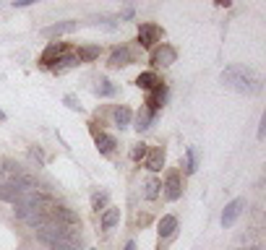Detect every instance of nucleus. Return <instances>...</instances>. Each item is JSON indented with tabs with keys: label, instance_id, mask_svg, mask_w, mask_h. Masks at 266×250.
I'll return each instance as SVG.
<instances>
[{
	"label": "nucleus",
	"instance_id": "obj_6",
	"mask_svg": "<svg viewBox=\"0 0 266 250\" xmlns=\"http://www.w3.org/2000/svg\"><path fill=\"white\" fill-rule=\"evenodd\" d=\"M175 60H177V50L167 42H162L159 47L151 52V65H172Z\"/></svg>",
	"mask_w": 266,
	"mask_h": 250
},
{
	"label": "nucleus",
	"instance_id": "obj_9",
	"mask_svg": "<svg viewBox=\"0 0 266 250\" xmlns=\"http://www.w3.org/2000/svg\"><path fill=\"white\" fill-rule=\"evenodd\" d=\"M76 29H78V21H58V24L42 29V34L44 37H60V34H71Z\"/></svg>",
	"mask_w": 266,
	"mask_h": 250
},
{
	"label": "nucleus",
	"instance_id": "obj_25",
	"mask_svg": "<svg viewBox=\"0 0 266 250\" xmlns=\"http://www.w3.org/2000/svg\"><path fill=\"white\" fill-rule=\"evenodd\" d=\"M63 104L68 107V109H73V112H84V107H81V102H78L76 94H65L63 97Z\"/></svg>",
	"mask_w": 266,
	"mask_h": 250
},
{
	"label": "nucleus",
	"instance_id": "obj_8",
	"mask_svg": "<svg viewBox=\"0 0 266 250\" xmlns=\"http://www.w3.org/2000/svg\"><path fill=\"white\" fill-rule=\"evenodd\" d=\"M165 99H167V86L159 84L157 89H154V92H149V97H146V107H144V109H149L151 115H157L159 107L165 104Z\"/></svg>",
	"mask_w": 266,
	"mask_h": 250
},
{
	"label": "nucleus",
	"instance_id": "obj_1",
	"mask_svg": "<svg viewBox=\"0 0 266 250\" xmlns=\"http://www.w3.org/2000/svg\"><path fill=\"white\" fill-rule=\"evenodd\" d=\"M219 81L225 84V86H230V89H235L237 94H256L258 92V78L251 71L237 68V65L225 68V71L219 73Z\"/></svg>",
	"mask_w": 266,
	"mask_h": 250
},
{
	"label": "nucleus",
	"instance_id": "obj_28",
	"mask_svg": "<svg viewBox=\"0 0 266 250\" xmlns=\"http://www.w3.org/2000/svg\"><path fill=\"white\" fill-rule=\"evenodd\" d=\"M133 13H136L133 8H123V11H120V21H130V18H133Z\"/></svg>",
	"mask_w": 266,
	"mask_h": 250
},
{
	"label": "nucleus",
	"instance_id": "obj_27",
	"mask_svg": "<svg viewBox=\"0 0 266 250\" xmlns=\"http://www.w3.org/2000/svg\"><path fill=\"white\" fill-rule=\"evenodd\" d=\"M92 24H94V26H102V29H107V32H115V29H118V24H115L113 18H94Z\"/></svg>",
	"mask_w": 266,
	"mask_h": 250
},
{
	"label": "nucleus",
	"instance_id": "obj_30",
	"mask_svg": "<svg viewBox=\"0 0 266 250\" xmlns=\"http://www.w3.org/2000/svg\"><path fill=\"white\" fill-rule=\"evenodd\" d=\"M123 250H136V242H133V240H128V242H125V247H123Z\"/></svg>",
	"mask_w": 266,
	"mask_h": 250
},
{
	"label": "nucleus",
	"instance_id": "obj_13",
	"mask_svg": "<svg viewBox=\"0 0 266 250\" xmlns=\"http://www.w3.org/2000/svg\"><path fill=\"white\" fill-rule=\"evenodd\" d=\"M162 81H159V76L154 73V71H146V73H141L139 78H136V86L139 89H144V92H154Z\"/></svg>",
	"mask_w": 266,
	"mask_h": 250
},
{
	"label": "nucleus",
	"instance_id": "obj_2",
	"mask_svg": "<svg viewBox=\"0 0 266 250\" xmlns=\"http://www.w3.org/2000/svg\"><path fill=\"white\" fill-rule=\"evenodd\" d=\"M47 216H50L52 224H58V227H76V224H78V214L71 211V209H65V206H60V203H55Z\"/></svg>",
	"mask_w": 266,
	"mask_h": 250
},
{
	"label": "nucleus",
	"instance_id": "obj_15",
	"mask_svg": "<svg viewBox=\"0 0 266 250\" xmlns=\"http://www.w3.org/2000/svg\"><path fill=\"white\" fill-rule=\"evenodd\" d=\"M113 118H115V125L123 130V128H130V123H133V112H130V107L120 104V107H115Z\"/></svg>",
	"mask_w": 266,
	"mask_h": 250
},
{
	"label": "nucleus",
	"instance_id": "obj_21",
	"mask_svg": "<svg viewBox=\"0 0 266 250\" xmlns=\"http://www.w3.org/2000/svg\"><path fill=\"white\" fill-rule=\"evenodd\" d=\"M94 94H97V97H113V94H115V86L110 84L107 78H99V84L94 86Z\"/></svg>",
	"mask_w": 266,
	"mask_h": 250
},
{
	"label": "nucleus",
	"instance_id": "obj_14",
	"mask_svg": "<svg viewBox=\"0 0 266 250\" xmlns=\"http://www.w3.org/2000/svg\"><path fill=\"white\" fill-rule=\"evenodd\" d=\"M76 65H81V58H78V52H65L58 63H55V68L52 71L55 73H63V71H68V68H76Z\"/></svg>",
	"mask_w": 266,
	"mask_h": 250
},
{
	"label": "nucleus",
	"instance_id": "obj_31",
	"mask_svg": "<svg viewBox=\"0 0 266 250\" xmlns=\"http://www.w3.org/2000/svg\"><path fill=\"white\" fill-rule=\"evenodd\" d=\"M0 120H6V112L3 109H0Z\"/></svg>",
	"mask_w": 266,
	"mask_h": 250
},
{
	"label": "nucleus",
	"instance_id": "obj_7",
	"mask_svg": "<svg viewBox=\"0 0 266 250\" xmlns=\"http://www.w3.org/2000/svg\"><path fill=\"white\" fill-rule=\"evenodd\" d=\"M68 52V47H65V44H58V42H52L47 50L42 52V58H39V63L44 65V68H55V63Z\"/></svg>",
	"mask_w": 266,
	"mask_h": 250
},
{
	"label": "nucleus",
	"instance_id": "obj_18",
	"mask_svg": "<svg viewBox=\"0 0 266 250\" xmlns=\"http://www.w3.org/2000/svg\"><path fill=\"white\" fill-rule=\"evenodd\" d=\"M154 118H157V115H151L149 109H144V107H141V109L136 112V125H133V128H136L139 133H144V130H149V128H151Z\"/></svg>",
	"mask_w": 266,
	"mask_h": 250
},
{
	"label": "nucleus",
	"instance_id": "obj_20",
	"mask_svg": "<svg viewBox=\"0 0 266 250\" xmlns=\"http://www.w3.org/2000/svg\"><path fill=\"white\" fill-rule=\"evenodd\" d=\"M120 221V209H107L104 214H102V230H113V227Z\"/></svg>",
	"mask_w": 266,
	"mask_h": 250
},
{
	"label": "nucleus",
	"instance_id": "obj_26",
	"mask_svg": "<svg viewBox=\"0 0 266 250\" xmlns=\"http://www.w3.org/2000/svg\"><path fill=\"white\" fill-rule=\"evenodd\" d=\"M107 206V193H94L92 196V209L94 211H102Z\"/></svg>",
	"mask_w": 266,
	"mask_h": 250
},
{
	"label": "nucleus",
	"instance_id": "obj_19",
	"mask_svg": "<svg viewBox=\"0 0 266 250\" xmlns=\"http://www.w3.org/2000/svg\"><path fill=\"white\" fill-rule=\"evenodd\" d=\"M159 193H162V183H159L157 177H151V180H146V183H144V198L146 201H154Z\"/></svg>",
	"mask_w": 266,
	"mask_h": 250
},
{
	"label": "nucleus",
	"instance_id": "obj_22",
	"mask_svg": "<svg viewBox=\"0 0 266 250\" xmlns=\"http://www.w3.org/2000/svg\"><path fill=\"white\" fill-rule=\"evenodd\" d=\"M196 167H198V162H196V149H193V146H188V149H185V172H188V175H193V172H196Z\"/></svg>",
	"mask_w": 266,
	"mask_h": 250
},
{
	"label": "nucleus",
	"instance_id": "obj_4",
	"mask_svg": "<svg viewBox=\"0 0 266 250\" xmlns=\"http://www.w3.org/2000/svg\"><path fill=\"white\" fill-rule=\"evenodd\" d=\"M162 188H165L167 201H177V198H180V196H183L180 172H177V170H170V172H167V177H165V183H162Z\"/></svg>",
	"mask_w": 266,
	"mask_h": 250
},
{
	"label": "nucleus",
	"instance_id": "obj_10",
	"mask_svg": "<svg viewBox=\"0 0 266 250\" xmlns=\"http://www.w3.org/2000/svg\"><path fill=\"white\" fill-rule=\"evenodd\" d=\"M144 162H146V170L159 172V170H162V164H165V151H162L159 146L149 149V151H146V156H144Z\"/></svg>",
	"mask_w": 266,
	"mask_h": 250
},
{
	"label": "nucleus",
	"instance_id": "obj_16",
	"mask_svg": "<svg viewBox=\"0 0 266 250\" xmlns=\"http://www.w3.org/2000/svg\"><path fill=\"white\" fill-rule=\"evenodd\" d=\"M175 230H177V216H172V214L162 216V219H159V224H157L159 237H172V235H175Z\"/></svg>",
	"mask_w": 266,
	"mask_h": 250
},
{
	"label": "nucleus",
	"instance_id": "obj_29",
	"mask_svg": "<svg viewBox=\"0 0 266 250\" xmlns=\"http://www.w3.org/2000/svg\"><path fill=\"white\" fill-rule=\"evenodd\" d=\"M26 6H32V0H16L13 3V8H26Z\"/></svg>",
	"mask_w": 266,
	"mask_h": 250
},
{
	"label": "nucleus",
	"instance_id": "obj_3",
	"mask_svg": "<svg viewBox=\"0 0 266 250\" xmlns=\"http://www.w3.org/2000/svg\"><path fill=\"white\" fill-rule=\"evenodd\" d=\"M243 209H246V198H232L230 203H227V206H225V211H222V227H232L235 221H237V216L243 214Z\"/></svg>",
	"mask_w": 266,
	"mask_h": 250
},
{
	"label": "nucleus",
	"instance_id": "obj_23",
	"mask_svg": "<svg viewBox=\"0 0 266 250\" xmlns=\"http://www.w3.org/2000/svg\"><path fill=\"white\" fill-rule=\"evenodd\" d=\"M78 58H81V63H89V60H94V58H99V47H81L78 50Z\"/></svg>",
	"mask_w": 266,
	"mask_h": 250
},
{
	"label": "nucleus",
	"instance_id": "obj_5",
	"mask_svg": "<svg viewBox=\"0 0 266 250\" xmlns=\"http://www.w3.org/2000/svg\"><path fill=\"white\" fill-rule=\"evenodd\" d=\"M157 42H162V29L157 24H141L139 26V44L141 47H154Z\"/></svg>",
	"mask_w": 266,
	"mask_h": 250
},
{
	"label": "nucleus",
	"instance_id": "obj_12",
	"mask_svg": "<svg viewBox=\"0 0 266 250\" xmlns=\"http://www.w3.org/2000/svg\"><path fill=\"white\" fill-rule=\"evenodd\" d=\"M21 198H24V193H21L16 185L11 183H0V201H6V203H21Z\"/></svg>",
	"mask_w": 266,
	"mask_h": 250
},
{
	"label": "nucleus",
	"instance_id": "obj_24",
	"mask_svg": "<svg viewBox=\"0 0 266 250\" xmlns=\"http://www.w3.org/2000/svg\"><path fill=\"white\" fill-rule=\"evenodd\" d=\"M146 151H149V146H146V144H136V146L130 149V159H133V162H144Z\"/></svg>",
	"mask_w": 266,
	"mask_h": 250
},
{
	"label": "nucleus",
	"instance_id": "obj_17",
	"mask_svg": "<svg viewBox=\"0 0 266 250\" xmlns=\"http://www.w3.org/2000/svg\"><path fill=\"white\" fill-rule=\"evenodd\" d=\"M94 144H97L99 154H110L118 146V141L113 138V135H107V133H94Z\"/></svg>",
	"mask_w": 266,
	"mask_h": 250
},
{
	"label": "nucleus",
	"instance_id": "obj_11",
	"mask_svg": "<svg viewBox=\"0 0 266 250\" xmlns=\"http://www.w3.org/2000/svg\"><path fill=\"white\" fill-rule=\"evenodd\" d=\"M130 63H133V52L128 47H115L113 55H110V65H113V68H125Z\"/></svg>",
	"mask_w": 266,
	"mask_h": 250
}]
</instances>
